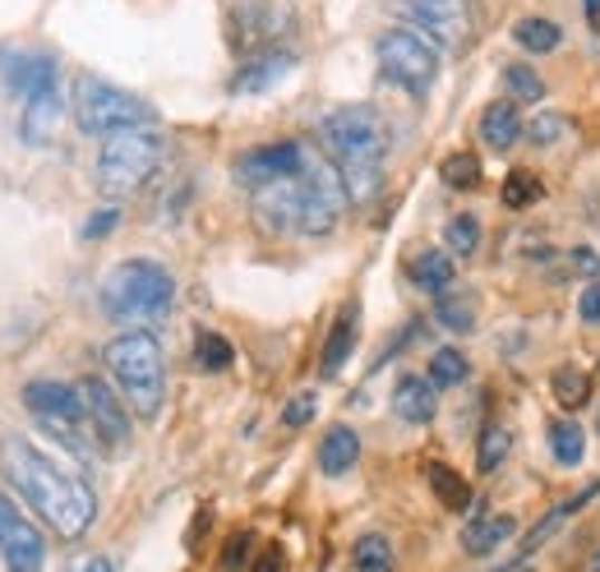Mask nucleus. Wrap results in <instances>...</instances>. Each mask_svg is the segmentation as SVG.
Wrapping results in <instances>:
<instances>
[{
    "mask_svg": "<svg viewBox=\"0 0 600 572\" xmlns=\"http://www.w3.org/2000/svg\"><path fill=\"white\" fill-rule=\"evenodd\" d=\"M319 144L328 148L333 167L346 180L352 204H370L384 189V157H388V125L374 107H337L319 120Z\"/></svg>",
    "mask_w": 600,
    "mask_h": 572,
    "instance_id": "f03ea898",
    "label": "nucleus"
},
{
    "mask_svg": "<svg viewBox=\"0 0 600 572\" xmlns=\"http://www.w3.org/2000/svg\"><path fill=\"white\" fill-rule=\"evenodd\" d=\"M120 221V208H102V213H92L88 221H83V240H98V236H107L111 227Z\"/></svg>",
    "mask_w": 600,
    "mask_h": 572,
    "instance_id": "ea45409f",
    "label": "nucleus"
},
{
    "mask_svg": "<svg viewBox=\"0 0 600 572\" xmlns=\"http://www.w3.org/2000/svg\"><path fill=\"white\" fill-rule=\"evenodd\" d=\"M378 70H384L397 88H406L412 98H430V88L439 79V51L416 33V28H388L374 42Z\"/></svg>",
    "mask_w": 600,
    "mask_h": 572,
    "instance_id": "0eeeda50",
    "label": "nucleus"
},
{
    "mask_svg": "<svg viewBox=\"0 0 600 572\" xmlns=\"http://www.w3.org/2000/svg\"><path fill=\"white\" fill-rule=\"evenodd\" d=\"M163 157H167V144L153 130L111 135V139H102V152H98V189L107 199H130L157 176Z\"/></svg>",
    "mask_w": 600,
    "mask_h": 572,
    "instance_id": "423d86ee",
    "label": "nucleus"
},
{
    "mask_svg": "<svg viewBox=\"0 0 600 572\" xmlns=\"http://www.w3.org/2000/svg\"><path fill=\"white\" fill-rule=\"evenodd\" d=\"M0 554H6L10 572H38L47 559V540L42 531L28 522L23 507L0 490Z\"/></svg>",
    "mask_w": 600,
    "mask_h": 572,
    "instance_id": "9b49d317",
    "label": "nucleus"
},
{
    "mask_svg": "<svg viewBox=\"0 0 600 572\" xmlns=\"http://www.w3.org/2000/svg\"><path fill=\"white\" fill-rule=\"evenodd\" d=\"M509 448H513V430L499 425V421H490V425L481 430V443H476V466H481L485 475L499 471L503 457H509Z\"/></svg>",
    "mask_w": 600,
    "mask_h": 572,
    "instance_id": "2f4dec72",
    "label": "nucleus"
},
{
    "mask_svg": "<svg viewBox=\"0 0 600 572\" xmlns=\"http://www.w3.org/2000/svg\"><path fill=\"white\" fill-rule=\"evenodd\" d=\"M545 195V189H541V180H535L527 167H518V171H509V180H503V208H527V204H535V199H541Z\"/></svg>",
    "mask_w": 600,
    "mask_h": 572,
    "instance_id": "c9c22d12",
    "label": "nucleus"
},
{
    "mask_svg": "<svg viewBox=\"0 0 600 572\" xmlns=\"http://www.w3.org/2000/svg\"><path fill=\"white\" fill-rule=\"evenodd\" d=\"M509 572H531V568H522V563H518V568H509Z\"/></svg>",
    "mask_w": 600,
    "mask_h": 572,
    "instance_id": "49530a36",
    "label": "nucleus"
},
{
    "mask_svg": "<svg viewBox=\"0 0 600 572\" xmlns=\"http://www.w3.org/2000/svg\"><path fill=\"white\" fill-rule=\"evenodd\" d=\"M568 135H573V120L559 116V111H541V116L527 125V139H531L535 148H554V144H563Z\"/></svg>",
    "mask_w": 600,
    "mask_h": 572,
    "instance_id": "f704fd0d",
    "label": "nucleus"
},
{
    "mask_svg": "<svg viewBox=\"0 0 600 572\" xmlns=\"http://www.w3.org/2000/svg\"><path fill=\"white\" fill-rule=\"evenodd\" d=\"M56 120H60V98L56 92H47V98H28L23 102V116H19V135L23 144H47L51 130H56Z\"/></svg>",
    "mask_w": 600,
    "mask_h": 572,
    "instance_id": "b1692460",
    "label": "nucleus"
},
{
    "mask_svg": "<svg viewBox=\"0 0 600 572\" xmlns=\"http://www.w3.org/2000/svg\"><path fill=\"white\" fill-rule=\"evenodd\" d=\"M75 125L92 139H111V135H125V130H148L157 120V111L135 98V92H125L98 75H79L75 79Z\"/></svg>",
    "mask_w": 600,
    "mask_h": 572,
    "instance_id": "39448f33",
    "label": "nucleus"
},
{
    "mask_svg": "<svg viewBox=\"0 0 600 572\" xmlns=\"http://www.w3.org/2000/svg\"><path fill=\"white\" fill-rule=\"evenodd\" d=\"M513 531H518V522L509 517V513H499V517H485L481 507H471V526L462 531V550L471 554V559H485V554H494L503 540H513Z\"/></svg>",
    "mask_w": 600,
    "mask_h": 572,
    "instance_id": "aec40b11",
    "label": "nucleus"
},
{
    "mask_svg": "<svg viewBox=\"0 0 600 572\" xmlns=\"http://www.w3.org/2000/svg\"><path fill=\"white\" fill-rule=\"evenodd\" d=\"M587 14H591V19H600V0H587Z\"/></svg>",
    "mask_w": 600,
    "mask_h": 572,
    "instance_id": "c03bdc74",
    "label": "nucleus"
},
{
    "mask_svg": "<svg viewBox=\"0 0 600 572\" xmlns=\"http://www.w3.org/2000/svg\"><path fill=\"white\" fill-rule=\"evenodd\" d=\"M356 572H393V540L388 535H361L352 545Z\"/></svg>",
    "mask_w": 600,
    "mask_h": 572,
    "instance_id": "473e14b6",
    "label": "nucleus"
},
{
    "mask_svg": "<svg viewBox=\"0 0 600 572\" xmlns=\"http://www.w3.org/2000/svg\"><path fill=\"white\" fill-rule=\"evenodd\" d=\"M444 245H449L453 254H476V245H481V217H471V213L449 217V227H444Z\"/></svg>",
    "mask_w": 600,
    "mask_h": 572,
    "instance_id": "e433bc0d",
    "label": "nucleus"
},
{
    "mask_svg": "<svg viewBox=\"0 0 600 572\" xmlns=\"http://www.w3.org/2000/svg\"><path fill=\"white\" fill-rule=\"evenodd\" d=\"M249 550H255V535L236 531V535L227 540V550H223V572H240V568L249 563Z\"/></svg>",
    "mask_w": 600,
    "mask_h": 572,
    "instance_id": "58836bf2",
    "label": "nucleus"
},
{
    "mask_svg": "<svg viewBox=\"0 0 600 572\" xmlns=\"http://www.w3.org/2000/svg\"><path fill=\"white\" fill-rule=\"evenodd\" d=\"M503 88H509L513 102H541V98H545V79L535 75L527 60H513V66H503Z\"/></svg>",
    "mask_w": 600,
    "mask_h": 572,
    "instance_id": "72a5a7b5",
    "label": "nucleus"
},
{
    "mask_svg": "<svg viewBox=\"0 0 600 572\" xmlns=\"http://www.w3.org/2000/svg\"><path fill=\"white\" fill-rule=\"evenodd\" d=\"M513 38H518V47H527L531 56H545V51H559V42H563V28L554 23V19H518L513 23Z\"/></svg>",
    "mask_w": 600,
    "mask_h": 572,
    "instance_id": "bb28decb",
    "label": "nucleus"
},
{
    "mask_svg": "<svg viewBox=\"0 0 600 572\" xmlns=\"http://www.w3.org/2000/svg\"><path fill=\"white\" fill-rule=\"evenodd\" d=\"M550 453L559 466H578L587 457V430L578 421H554L550 425Z\"/></svg>",
    "mask_w": 600,
    "mask_h": 572,
    "instance_id": "cd10ccee",
    "label": "nucleus"
},
{
    "mask_svg": "<svg viewBox=\"0 0 600 572\" xmlns=\"http://www.w3.org/2000/svg\"><path fill=\"white\" fill-rule=\"evenodd\" d=\"M406 273H412V286L425 296H444L453 292V282H458V268H453V254L449 249H421L412 264H406Z\"/></svg>",
    "mask_w": 600,
    "mask_h": 572,
    "instance_id": "6ab92c4d",
    "label": "nucleus"
},
{
    "mask_svg": "<svg viewBox=\"0 0 600 572\" xmlns=\"http://www.w3.org/2000/svg\"><path fill=\"white\" fill-rule=\"evenodd\" d=\"M356 462H361V434L352 425H333L319 438V471L324 475H346Z\"/></svg>",
    "mask_w": 600,
    "mask_h": 572,
    "instance_id": "412c9836",
    "label": "nucleus"
},
{
    "mask_svg": "<svg viewBox=\"0 0 600 572\" xmlns=\"http://www.w3.org/2000/svg\"><path fill=\"white\" fill-rule=\"evenodd\" d=\"M23 406L33 411L38 421H66V425H79L83 421V393L70 388V384H56V378H33L23 388Z\"/></svg>",
    "mask_w": 600,
    "mask_h": 572,
    "instance_id": "4468645a",
    "label": "nucleus"
},
{
    "mask_svg": "<svg viewBox=\"0 0 600 572\" xmlns=\"http://www.w3.org/2000/svg\"><path fill=\"white\" fill-rule=\"evenodd\" d=\"M578 314L587 324H600V282H587L582 296H578Z\"/></svg>",
    "mask_w": 600,
    "mask_h": 572,
    "instance_id": "a19ab883",
    "label": "nucleus"
},
{
    "mask_svg": "<svg viewBox=\"0 0 600 572\" xmlns=\"http://www.w3.org/2000/svg\"><path fill=\"white\" fill-rule=\"evenodd\" d=\"M596 494H600V481H591V485H582L578 494H568V499H559V503L550 507V513H545L541 522H535V526L527 531V540H522V550H518V563H522L527 554H535V550H541V545H545V540H550V535H554V531H559V526H563L568 517H573V513H582V507H587V503H591Z\"/></svg>",
    "mask_w": 600,
    "mask_h": 572,
    "instance_id": "a211bd4d",
    "label": "nucleus"
},
{
    "mask_svg": "<svg viewBox=\"0 0 600 572\" xmlns=\"http://www.w3.org/2000/svg\"><path fill=\"white\" fill-rule=\"evenodd\" d=\"M425 481L434 490V499L449 507V513H466L471 507V485H466V475H458L449 462H425Z\"/></svg>",
    "mask_w": 600,
    "mask_h": 572,
    "instance_id": "4be33fe9",
    "label": "nucleus"
},
{
    "mask_svg": "<svg viewBox=\"0 0 600 572\" xmlns=\"http://www.w3.org/2000/svg\"><path fill=\"white\" fill-rule=\"evenodd\" d=\"M550 393H554V402H559L563 411H578V406L591 402V374L578 369V365H559V369L550 374Z\"/></svg>",
    "mask_w": 600,
    "mask_h": 572,
    "instance_id": "a878e982",
    "label": "nucleus"
},
{
    "mask_svg": "<svg viewBox=\"0 0 600 572\" xmlns=\"http://www.w3.org/2000/svg\"><path fill=\"white\" fill-rule=\"evenodd\" d=\"M439 176H444L449 189H481L485 185V171H481L476 152H449L444 162H439Z\"/></svg>",
    "mask_w": 600,
    "mask_h": 572,
    "instance_id": "7c9ffc66",
    "label": "nucleus"
},
{
    "mask_svg": "<svg viewBox=\"0 0 600 572\" xmlns=\"http://www.w3.org/2000/svg\"><path fill=\"white\" fill-rule=\"evenodd\" d=\"M0 75H6L14 98H47L56 92V60L42 51H0Z\"/></svg>",
    "mask_w": 600,
    "mask_h": 572,
    "instance_id": "ddd939ff",
    "label": "nucleus"
},
{
    "mask_svg": "<svg viewBox=\"0 0 600 572\" xmlns=\"http://www.w3.org/2000/svg\"><path fill=\"white\" fill-rule=\"evenodd\" d=\"M107 374L116 378V388L125 397V406H135L139 421H153L163 411V393H167V365H163V346L153 333H120L107 342Z\"/></svg>",
    "mask_w": 600,
    "mask_h": 572,
    "instance_id": "7ed1b4c3",
    "label": "nucleus"
},
{
    "mask_svg": "<svg viewBox=\"0 0 600 572\" xmlns=\"http://www.w3.org/2000/svg\"><path fill=\"white\" fill-rule=\"evenodd\" d=\"M70 572H116V563H111L107 554H88V559H79Z\"/></svg>",
    "mask_w": 600,
    "mask_h": 572,
    "instance_id": "79ce46f5",
    "label": "nucleus"
},
{
    "mask_svg": "<svg viewBox=\"0 0 600 572\" xmlns=\"http://www.w3.org/2000/svg\"><path fill=\"white\" fill-rule=\"evenodd\" d=\"M439 411V393L425 374H402L393 384V416L406 425H430Z\"/></svg>",
    "mask_w": 600,
    "mask_h": 572,
    "instance_id": "dca6fc26",
    "label": "nucleus"
},
{
    "mask_svg": "<svg viewBox=\"0 0 600 572\" xmlns=\"http://www.w3.org/2000/svg\"><path fill=\"white\" fill-rule=\"evenodd\" d=\"M466 374H471V365H466L462 352H453V346H439V352H430L425 378H430L434 388H458V384H466Z\"/></svg>",
    "mask_w": 600,
    "mask_h": 572,
    "instance_id": "c756f323",
    "label": "nucleus"
},
{
    "mask_svg": "<svg viewBox=\"0 0 600 572\" xmlns=\"http://www.w3.org/2000/svg\"><path fill=\"white\" fill-rule=\"evenodd\" d=\"M0 475L14 485L19 499L38 507L60 540H79L92 526V517H98V494L88 490V481L70 475L66 466H56L23 434L0 438Z\"/></svg>",
    "mask_w": 600,
    "mask_h": 572,
    "instance_id": "f257e3e1",
    "label": "nucleus"
},
{
    "mask_svg": "<svg viewBox=\"0 0 600 572\" xmlns=\"http://www.w3.org/2000/svg\"><path fill=\"white\" fill-rule=\"evenodd\" d=\"M227 19H232V47L240 56H255V51H273V42L287 38L296 14L287 0H240Z\"/></svg>",
    "mask_w": 600,
    "mask_h": 572,
    "instance_id": "1a4fd4ad",
    "label": "nucleus"
},
{
    "mask_svg": "<svg viewBox=\"0 0 600 572\" xmlns=\"http://www.w3.org/2000/svg\"><path fill=\"white\" fill-rule=\"evenodd\" d=\"M79 393H83V406H88V421H92V430H98V438L102 443H125L130 438V411H125V397L107 384V378H98V374H88L83 384H79Z\"/></svg>",
    "mask_w": 600,
    "mask_h": 572,
    "instance_id": "f8f14e48",
    "label": "nucleus"
},
{
    "mask_svg": "<svg viewBox=\"0 0 600 572\" xmlns=\"http://www.w3.org/2000/svg\"><path fill=\"white\" fill-rule=\"evenodd\" d=\"M591 572H600V550H596V559H591Z\"/></svg>",
    "mask_w": 600,
    "mask_h": 572,
    "instance_id": "a18cd8bd",
    "label": "nucleus"
},
{
    "mask_svg": "<svg viewBox=\"0 0 600 572\" xmlns=\"http://www.w3.org/2000/svg\"><path fill=\"white\" fill-rule=\"evenodd\" d=\"M352 346H356V305H346L337 319H333V333H328V342H324V361H319V374L324 378H333L342 365H346V356H352Z\"/></svg>",
    "mask_w": 600,
    "mask_h": 572,
    "instance_id": "5701e85b",
    "label": "nucleus"
},
{
    "mask_svg": "<svg viewBox=\"0 0 600 572\" xmlns=\"http://www.w3.org/2000/svg\"><path fill=\"white\" fill-rule=\"evenodd\" d=\"M388 10L439 47H466L476 33V0H388Z\"/></svg>",
    "mask_w": 600,
    "mask_h": 572,
    "instance_id": "6e6552de",
    "label": "nucleus"
},
{
    "mask_svg": "<svg viewBox=\"0 0 600 572\" xmlns=\"http://www.w3.org/2000/svg\"><path fill=\"white\" fill-rule=\"evenodd\" d=\"M296 66V56L292 51H259V56H249L245 66L232 75V92L236 98H255V92H268L273 83H282L292 75Z\"/></svg>",
    "mask_w": 600,
    "mask_h": 572,
    "instance_id": "2eb2a0df",
    "label": "nucleus"
},
{
    "mask_svg": "<svg viewBox=\"0 0 600 572\" xmlns=\"http://www.w3.org/2000/svg\"><path fill=\"white\" fill-rule=\"evenodd\" d=\"M305 167V144L301 139H282V144H264V148H249L232 162L236 185L245 189H264L273 180H287Z\"/></svg>",
    "mask_w": 600,
    "mask_h": 572,
    "instance_id": "9d476101",
    "label": "nucleus"
},
{
    "mask_svg": "<svg viewBox=\"0 0 600 572\" xmlns=\"http://www.w3.org/2000/svg\"><path fill=\"white\" fill-rule=\"evenodd\" d=\"M314 411H319V397H314V393H296L287 406H282V425H287V430H301V425L314 421Z\"/></svg>",
    "mask_w": 600,
    "mask_h": 572,
    "instance_id": "4c0bfd02",
    "label": "nucleus"
},
{
    "mask_svg": "<svg viewBox=\"0 0 600 572\" xmlns=\"http://www.w3.org/2000/svg\"><path fill=\"white\" fill-rule=\"evenodd\" d=\"M481 139H485V148H494V152H509V148H518V144L527 139V125H522L513 98H499V102H490V107L481 111Z\"/></svg>",
    "mask_w": 600,
    "mask_h": 572,
    "instance_id": "f3484780",
    "label": "nucleus"
},
{
    "mask_svg": "<svg viewBox=\"0 0 600 572\" xmlns=\"http://www.w3.org/2000/svg\"><path fill=\"white\" fill-rule=\"evenodd\" d=\"M596 430H600V416H596Z\"/></svg>",
    "mask_w": 600,
    "mask_h": 572,
    "instance_id": "de8ad7c7",
    "label": "nucleus"
},
{
    "mask_svg": "<svg viewBox=\"0 0 600 572\" xmlns=\"http://www.w3.org/2000/svg\"><path fill=\"white\" fill-rule=\"evenodd\" d=\"M476 296H466V292H444L434 300V319L439 328H449V333H476Z\"/></svg>",
    "mask_w": 600,
    "mask_h": 572,
    "instance_id": "393cba45",
    "label": "nucleus"
},
{
    "mask_svg": "<svg viewBox=\"0 0 600 572\" xmlns=\"http://www.w3.org/2000/svg\"><path fill=\"white\" fill-rule=\"evenodd\" d=\"M102 314L116 324H157L176 300V282L153 259H125L102 277Z\"/></svg>",
    "mask_w": 600,
    "mask_h": 572,
    "instance_id": "20e7f679",
    "label": "nucleus"
},
{
    "mask_svg": "<svg viewBox=\"0 0 600 572\" xmlns=\"http://www.w3.org/2000/svg\"><path fill=\"white\" fill-rule=\"evenodd\" d=\"M249 572H282V550H264Z\"/></svg>",
    "mask_w": 600,
    "mask_h": 572,
    "instance_id": "37998d69",
    "label": "nucleus"
},
{
    "mask_svg": "<svg viewBox=\"0 0 600 572\" xmlns=\"http://www.w3.org/2000/svg\"><path fill=\"white\" fill-rule=\"evenodd\" d=\"M232 361H236V346H232L223 333H208V328L195 333V365H199V369L223 374V369H232Z\"/></svg>",
    "mask_w": 600,
    "mask_h": 572,
    "instance_id": "c85d7f7f",
    "label": "nucleus"
}]
</instances>
